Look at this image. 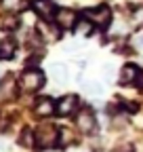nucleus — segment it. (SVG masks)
Wrapping results in <instances>:
<instances>
[{
	"label": "nucleus",
	"mask_w": 143,
	"mask_h": 152,
	"mask_svg": "<svg viewBox=\"0 0 143 152\" xmlns=\"http://www.w3.org/2000/svg\"><path fill=\"white\" fill-rule=\"evenodd\" d=\"M2 7L6 11H17L21 7V0H2Z\"/></svg>",
	"instance_id": "nucleus-12"
},
{
	"label": "nucleus",
	"mask_w": 143,
	"mask_h": 152,
	"mask_svg": "<svg viewBox=\"0 0 143 152\" xmlns=\"http://www.w3.org/2000/svg\"><path fill=\"white\" fill-rule=\"evenodd\" d=\"M55 21L61 28H72V26H76V13L74 11H67V9H59L55 13Z\"/></svg>",
	"instance_id": "nucleus-5"
},
{
	"label": "nucleus",
	"mask_w": 143,
	"mask_h": 152,
	"mask_svg": "<svg viewBox=\"0 0 143 152\" xmlns=\"http://www.w3.org/2000/svg\"><path fill=\"white\" fill-rule=\"evenodd\" d=\"M76 125L84 131V133H91L95 129V116H93V112H88V110H82L78 114V118H76Z\"/></svg>",
	"instance_id": "nucleus-6"
},
{
	"label": "nucleus",
	"mask_w": 143,
	"mask_h": 152,
	"mask_svg": "<svg viewBox=\"0 0 143 152\" xmlns=\"http://www.w3.org/2000/svg\"><path fill=\"white\" fill-rule=\"evenodd\" d=\"M55 137H57V131L51 125H44V127H40L38 131H36V144H38L40 148L51 146L53 142H55Z\"/></svg>",
	"instance_id": "nucleus-3"
},
{
	"label": "nucleus",
	"mask_w": 143,
	"mask_h": 152,
	"mask_svg": "<svg viewBox=\"0 0 143 152\" xmlns=\"http://www.w3.org/2000/svg\"><path fill=\"white\" fill-rule=\"evenodd\" d=\"M34 11L38 15H42L44 19L55 17V4L51 0H34Z\"/></svg>",
	"instance_id": "nucleus-7"
},
{
	"label": "nucleus",
	"mask_w": 143,
	"mask_h": 152,
	"mask_svg": "<svg viewBox=\"0 0 143 152\" xmlns=\"http://www.w3.org/2000/svg\"><path fill=\"white\" fill-rule=\"evenodd\" d=\"M15 40H11V38H4L2 40V59H11L13 53H15Z\"/></svg>",
	"instance_id": "nucleus-10"
},
{
	"label": "nucleus",
	"mask_w": 143,
	"mask_h": 152,
	"mask_svg": "<svg viewBox=\"0 0 143 152\" xmlns=\"http://www.w3.org/2000/svg\"><path fill=\"white\" fill-rule=\"evenodd\" d=\"M137 76H139L137 68L129 64V66H124L122 72H120V83H122V85H129V83H133V80L137 78Z\"/></svg>",
	"instance_id": "nucleus-9"
},
{
	"label": "nucleus",
	"mask_w": 143,
	"mask_h": 152,
	"mask_svg": "<svg viewBox=\"0 0 143 152\" xmlns=\"http://www.w3.org/2000/svg\"><path fill=\"white\" fill-rule=\"evenodd\" d=\"M84 15H86V19L91 23H97V26H107V23H110V19H112V13H110L107 7L88 9V11H84Z\"/></svg>",
	"instance_id": "nucleus-2"
},
{
	"label": "nucleus",
	"mask_w": 143,
	"mask_h": 152,
	"mask_svg": "<svg viewBox=\"0 0 143 152\" xmlns=\"http://www.w3.org/2000/svg\"><path fill=\"white\" fill-rule=\"evenodd\" d=\"M51 72H53V76H55L59 83L65 80V76H67V68L61 66V64H53V66H51Z\"/></svg>",
	"instance_id": "nucleus-11"
},
{
	"label": "nucleus",
	"mask_w": 143,
	"mask_h": 152,
	"mask_svg": "<svg viewBox=\"0 0 143 152\" xmlns=\"http://www.w3.org/2000/svg\"><path fill=\"white\" fill-rule=\"evenodd\" d=\"M137 85H139V87H141V89H143V72H141V74H139V76H137Z\"/></svg>",
	"instance_id": "nucleus-16"
},
{
	"label": "nucleus",
	"mask_w": 143,
	"mask_h": 152,
	"mask_svg": "<svg viewBox=\"0 0 143 152\" xmlns=\"http://www.w3.org/2000/svg\"><path fill=\"white\" fill-rule=\"evenodd\" d=\"M135 45H137V49H141V51H143V34L135 38Z\"/></svg>",
	"instance_id": "nucleus-15"
},
{
	"label": "nucleus",
	"mask_w": 143,
	"mask_h": 152,
	"mask_svg": "<svg viewBox=\"0 0 143 152\" xmlns=\"http://www.w3.org/2000/svg\"><path fill=\"white\" fill-rule=\"evenodd\" d=\"M42 85H44V76H42L40 70H27V72H23L21 87L25 91H36V89H40Z\"/></svg>",
	"instance_id": "nucleus-1"
},
{
	"label": "nucleus",
	"mask_w": 143,
	"mask_h": 152,
	"mask_svg": "<svg viewBox=\"0 0 143 152\" xmlns=\"http://www.w3.org/2000/svg\"><path fill=\"white\" fill-rule=\"evenodd\" d=\"M53 110H57V106L53 104V99H48V97L40 99L38 104H36V108H34V112L40 114V116H48V114H53Z\"/></svg>",
	"instance_id": "nucleus-8"
},
{
	"label": "nucleus",
	"mask_w": 143,
	"mask_h": 152,
	"mask_svg": "<svg viewBox=\"0 0 143 152\" xmlns=\"http://www.w3.org/2000/svg\"><path fill=\"white\" fill-rule=\"evenodd\" d=\"M78 32L84 34V36H88V34H91V23H82V26H78Z\"/></svg>",
	"instance_id": "nucleus-14"
},
{
	"label": "nucleus",
	"mask_w": 143,
	"mask_h": 152,
	"mask_svg": "<svg viewBox=\"0 0 143 152\" xmlns=\"http://www.w3.org/2000/svg\"><path fill=\"white\" fill-rule=\"evenodd\" d=\"M86 89L91 91V93H95V95H99V93H103V87L99 85V83H88L86 85Z\"/></svg>",
	"instance_id": "nucleus-13"
},
{
	"label": "nucleus",
	"mask_w": 143,
	"mask_h": 152,
	"mask_svg": "<svg viewBox=\"0 0 143 152\" xmlns=\"http://www.w3.org/2000/svg\"><path fill=\"white\" fill-rule=\"evenodd\" d=\"M76 106H78V97H76V95H65V97H61L59 104H57V114L67 116V114H72L76 110Z\"/></svg>",
	"instance_id": "nucleus-4"
}]
</instances>
